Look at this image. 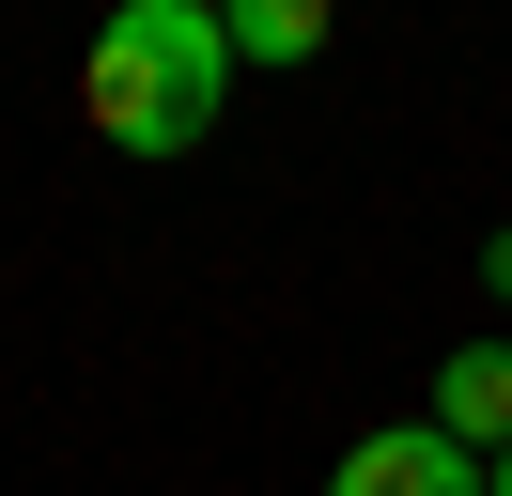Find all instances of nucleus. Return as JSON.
I'll list each match as a JSON object with an SVG mask.
<instances>
[{
  "label": "nucleus",
  "instance_id": "nucleus-1",
  "mask_svg": "<svg viewBox=\"0 0 512 496\" xmlns=\"http://www.w3.org/2000/svg\"><path fill=\"white\" fill-rule=\"evenodd\" d=\"M78 109L109 155H202L233 109V31L218 0H109L94 62H78Z\"/></svg>",
  "mask_w": 512,
  "mask_h": 496
},
{
  "label": "nucleus",
  "instance_id": "nucleus-2",
  "mask_svg": "<svg viewBox=\"0 0 512 496\" xmlns=\"http://www.w3.org/2000/svg\"><path fill=\"white\" fill-rule=\"evenodd\" d=\"M326 496H481V450H450L435 419H388L326 465Z\"/></svg>",
  "mask_w": 512,
  "mask_h": 496
},
{
  "label": "nucleus",
  "instance_id": "nucleus-3",
  "mask_svg": "<svg viewBox=\"0 0 512 496\" xmlns=\"http://www.w3.org/2000/svg\"><path fill=\"white\" fill-rule=\"evenodd\" d=\"M419 419H435L450 450H481V465H497V450H512V341H466V357H435V403H419Z\"/></svg>",
  "mask_w": 512,
  "mask_h": 496
},
{
  "label": "nucleus",
  "instance_id": "nucleus-4",
  "mask_svg": "<svg viewBox=\"0 0 512 496\" xmlns=\"http://www.w3.org/2000/svg\"><path fill=\"white\" fill-rule=\"evenodd\" d=\"M218 31H233V78H249V62H311L342 31V0H218Z\"/></svg>",
  "mask_w": 512,
  "mask_h": 496
},
{
  "label": "nucleus",
  "instance_id": "nucleus-5",
  "mask_svg": "<svg viewBox=\"0 0 512 496\" xmlns=\"http://www.w3.org/2000/svg\"><path fill=\"white\" fill-rule=\"evenodd\" d=\"M481 279H497V295H512V233H497V248H481Z\"/></svg>",
  "mask_w": 512,
  "mask_h": 496
},
{
  "label": "nucleus",
  "instance_id": "nucleus-6",
  "mask_svg": "<svg viewBox=\"0 0 512 496\" xmlns=\"http://www.w3.org/2000/svg\"><path fill=\"white\" fill-rule=\"evenodd\" d=\"M481 496H512V450H497V465H481Z\"/></svg>",
  "mask_w": 512,
  "mask_h": 496
}]
</instances>
